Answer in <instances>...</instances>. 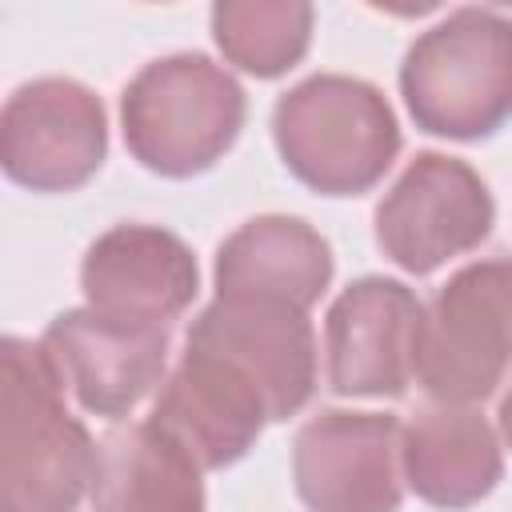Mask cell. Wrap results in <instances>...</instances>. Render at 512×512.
<instances>
[{"label": "cell", "instance_id": "obj_2", "mask_svg": "<svg viewBox=\"0 0 512 512\" xmlns=\"http://www.w3.org/2000/svg\"><path fill=\"white\" fill-rule=\"evenodd\" d=\"M272 140L284 168L312 192L360 196L392 168L400 124L376 84L320 72L276 100Z\"/></svg>", "mask_w": 512, "mask_h": 512}, {"label": "cell", "instance_id": "obj_8", "mask_svg": "<svg viewBox=\"0 0 512 512\" xmlns=\"http://www.w3.org/2000/svg\"><path fill=\"white\" fill-rule=\"evenodd\" d=\"M292 480L308 512H400V420L388 412H316L296 432Z\"/></svg>", "mask_w": 512, "mask_h": 512}, {"label": "cell", "instance_id": "obj_9", "mask_svg": "<svg viewBox=\"0 0 512 512\" xmlns=\"http://www.w3.org/2000/svg\"><path fill=\"white\" fill-rule=\"evenodd\" d=\"M40 348L64 392L92 416L120 420L128 416L164 376L168 364V324L116 320L96 308L60 312Z\"/></svg>", "mask_w": 512, "mask_h": 512}, {"label": "cell", "instance_id": "obj_15", "mask_svg": "<svg viewBox=\"0 0 512 512\" xmlns=\"http://www.w3.org/2000/svg\"><path fill=\"white\" fill-rule=\"evenodd\" d=\"M216 300H268L308 312L332 280L328 240L300 216H256L216 252Z\"/></svg>", "mask_w": 512, "mask_h": 512}, {"label": "cell", "instance_id": "obj_3", "mask_svg": "<svg viewBox=\"0 0 512 512\" xmlns=\"http://www.w3.org/2000/svg\"><path fill=\"white\" fill-rule=\"evenodd\" d=\"M244 116L248 100L236 76L200 52L144 64L120 96V128L132 160L168 180L208 172L236 144Z\"/></svg>", "mask_w": 512, "mask_h": 512}, {"label": "cell", "instance_id": "obj_10", "mask_svg": "<svg viewBox=\"0 0 512 512\" xmlns=\"http://www.w3.org/2000/svg\"><path fill=\"white\" fill-rule=\"evenodd\" d=\"M184 348L240 372L264 400L268 420L296 416L316 388V332L308 312L268 300H212L188 328Z\"/></svg>", "mask_w": 512, "mask_h": 512}, {"label": "cell", "instance_id": "obj_14", "mask_svg": "<svg viewBox=\"0 0 512 512\" xmlns=\"http://www.w3.org/2000/svg\"><path fill=\"white\" fill-rule=\"evenodd\" d=\"M400 476L432 508H472L504 476L500 436L480 408H420L408 428H400Z\"/></svg>", "mask_w": 512, "mask_h": 512}, {"label": "cell", "instance_id": "obj_11", "mask_svg": "<svg viewBox=\"0 0 512 512\" xmlns=\"http://www.w3.org/2000/svg\"><path fill=\"white\" fill-rule=\"evenodd\" d=\"M424 304L388 276L352 280L328 308L324 356L336 396H400L416 364Z\"/></svg>", "mask_w": 512, "mask_h": 512}, {"label": "cell", "instance_id": "obj_7", "mask_svg": "<svg viewBox=\"0 0 512 512\" xmlns=\"http://www.w3.org/2000/svg\"><path fill=\"white\" fill-rule=\"evenodd\" d=\"M104 152V104L80 80L40 76L0 104V172L28 192H72L88 184Z\"/></svg>", "mask_w": 512, "mask_h": 512}, {"label": "cell", "instance_id": "obj_16", "mask_svg": "<svg viewBox=\"0 0 512 512\" xmlns=\"http://www.w3.org/2000/svg\"><path fill=\"white\" fill-rule=\"evenodd\" d=\"M88 496L92 512H204L200 468L148 420L96 444Z\"/></svg>", "mask_w": 512, "mask_h": 512}, {"label": "cell", "instance_id": "obj_4", "mask_svg": "<svg viewBox=\"0 0 512 512\" xmlns=\"http://www.w3.org/2000/svg\"><path fill=\"white\" fill-rule=\"evenodd\" d=\"M400 92L416 128L484 140L512 112V24L496 8H456L412 40Z\"/></svg>", "mask_w": 512, "mask_h": 512}, {"label": "cell", "instance_id": "obj_17", "mask_svg": "<svg viewBox=\"0 0 512 512\" xmlns=\"http://www.w3.org/2000/svg\"><path fill=\"white\" fill-rule=\"evenodd\" d=\"M312 16L304 0H220L212 8V40L232 68L272 80L304 60Z\"/></svg>", "mask_w": 512, "mask_h": 512}, {"label": "cell", "instance_id": "obj_5", "mask_svg": "<svg viewBox=\"0 0 512 512\" xmlns=\"http://www.w3.org/2000/svg\"><path fill=\"white\" fill-rule=\"evenodd\" d=\"M508 368V260L460 268L420 316L412 376L436 404L496 396Z\"/></svg>", "mask_w": 512, "mask_h": 512}, {"label": "cell", "instance_id": "obj_13", "mask_svg": "<svg viewBox=\"0 0 512 512\" xmlns=\"http://www.w3.org/2000/svg\"><path fill=\"white\" fill-rule=\"evenodd\" d=\"M148 424L168 436L200 472L236 464L268 424L260 392L224 360L184 348L176 372L164 380Z\"/></svg>", "mask_w": 512, "mask_h": 512}, {"label": "cell", "instance_id": "obj_12", "mask_svg": "<svg viewBox=\"0 0 512 512\" xmlns=\"http://www.w3.org/2000/svg\"><path fill=\"white\" fill-rule=\"evenodd\" d=\"M80 288L88 308L104 316L172 324L196 300L200 268L176 232L160 224H116L88 244Z\"/></svg>", "mask_w": 512, "mask_h": 512}, {"label": "cell", "instance_id": "obj_1", "mask_svg": "<svg viewBox=\"0 0 512 512\" xmlns=\"http://www.w3.org/2000/svg\"><path fill=\"white\" fill-rule=\"evenodd\" d=\"M96 444L40 344L0 336V512H76Z\"/></svg>", "mask_w": 512, "mask_h": 512}, {"label": "cell", "instance_id": "obj_6", "mask_svg": "<svg viewBox=\"0 0 512 512\" xmlns=\"http://www.w3.org/2000/svg\"><path fill=\"white\" fill-rule=\"evenodd\" d=\"M492 220V192L472 164L420 152L376 204V244L396 268L428 276L452 256L480 248Z\"/></svg>", "mask_w": 512, "mask_h": 512}]
</instances>
